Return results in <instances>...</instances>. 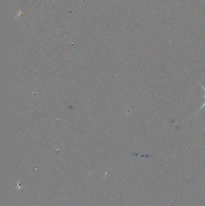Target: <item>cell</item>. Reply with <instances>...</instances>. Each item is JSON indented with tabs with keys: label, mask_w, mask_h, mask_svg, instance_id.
<instances>
[{
	"label": "cell",
	"mask_w": 205,
	"mask_h": 206,
	"mask_svg": "<svg viewBox=\"0 0 205 206\" xmlns=\"http://www.w3.org/2000/svg\"><path fill=\"white\" fill-rule=\"evenodd\" d=\"M198 83H199V85H200V86H201V87H202L203 88V90H204V91H205V87H204L203 86H202V84H200V83H199V82H198ZM203 97L205 98V95H204V96H203ZM204 107H205V101H204V102H203V104H202V106H201V107H200V108L199 109V110H198V111H197V113H198V112H199V111H200V110H202V109H203V108H204Z\"/></svg>",
	"instance_id": "1"
}]
</instances>
